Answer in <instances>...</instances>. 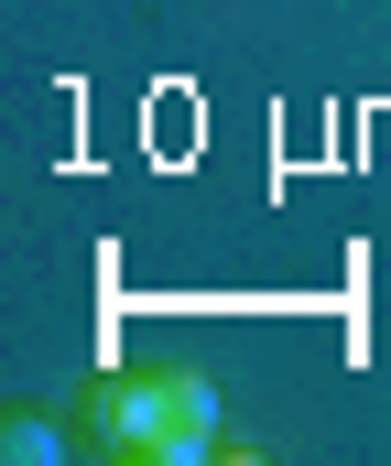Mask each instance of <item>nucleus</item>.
I'll list each match as a JSON object with an SVG mask.
<instances>
[{"label":"nucleus","mask_w":391,"mask_h":466,"mask_svg":"<svg viewBox=\"0 0 391 466\" xmlns=\"http://www.w3.org/2000/svg\"><path fill=\"white\" fill-rule=\"evenodd\" d=\"M152 423H163V401H152V369H98L87 390H77V456H152Z\"/></svg>","instance_id":"nucleus-1"},{"label":"nucleus","mask_w":391,"mask_h":466,"mask_svg":"<svg viewBox=\"0 0 391 466\" xmlns=\"http://www.w3.org/2000/svg\"><path fill=\"white\" fill-rule=\"evenodd\" d=\"M152 401H163V423H152V456L141 466H207L218 456V380L152 369Z\"/></svg>","instance_id":"nucleus-2"},{"label":"nucleus","mask_w":391,"mask_h":466,"mask_svg":"<svg viewBox=\"0 0 391 466\" xmlns=\"http://www.w3.org/2000/svg\"><path fill=\"white\" fill-rule=\"evenodd\" d=\"M66 445H77V434H55V423H33V412L0 423V456H11V466H44V456H66Z\"/></svg>","instance_id":"nucleus-3"}]
</instances>
